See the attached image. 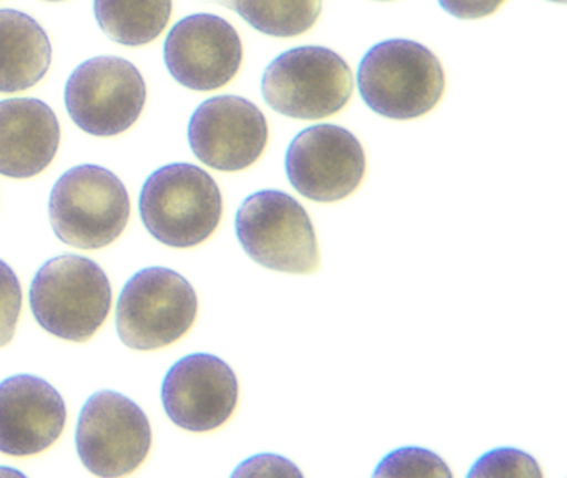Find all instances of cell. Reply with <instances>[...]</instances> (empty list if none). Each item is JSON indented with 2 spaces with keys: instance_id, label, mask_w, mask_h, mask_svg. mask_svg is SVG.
<instances>
[{
  "instance_id": "6da1fadb",
  "label": "cell",
  "mask_w": 567,
  "mask_h": 478,
  "mask_svg": "<svg viewBox=\"0 0 567 478\" xmlns=\"http://www.w3.org/2000/svg\"><path fill=\"white\" fill-rule=\"evenodd\" d=\"M444 70L421 43L391 39L371 46L358 66V90L378 115L413 119L430 113L444 93Z\"/></svg>"
},
{
  "instance_id": "7a4b0ae2",
  "label": "cell",
  "mask_w": 567,
  "mask_h": 478,
  "mask_svg": "<svg viewBox=\"0 0 567 478\" xmlns=\"http://www.w3.org/2000/svg\"><path fill=\"white\" fill-rule=\"evenodd\" d=\"M35 321L52 335L85 342L102 328L112 305V288L104 269L78 254L49 259L29 292Z\"/></svg>"
},
{
  "instance_id": "3957f363",
  "label": "cell",
  "mask_w": 567,
  "mask_h": 478,
  "mask_svg": "<svg viewBox=\"0 0 567 478\" xmlns=\"http://www.w3.org/2000/svg\"><path fill=\"white\" fill-rule=\"evenodd\" d=\"M138 208L145 228L157 241L171 248H194L218 228L224 199L205 169L174 163L148 176Z\"/></svg>"
},
{
  "instance_id": "277c9868",
  "label": "cell",
  "mask_w": 567,
  "mask_h": 478,
  "mask_svg": "<svg viewBox=\"0 0 567 478\" xmlns=\"http://www.w3.org/2000/svg\"><path fill=\"white\" fill-rule=\"evenodd\" d=\"M49 216L55 235L65 245L101 249L124 232L131 218V198L111 169L75 166L55 181Z\"/></svg>"
},
{
  "instance_id": "5b68a950",
  "label": "cell",
  "mask_w": 567,
  "mask_h": 478,
  "mask_svg": "<svg viewBox=\"0 0 567 478\" xmlns=\"http://www.w3.org/2000/svg\"><path fill=\"white\" fill-rule=\"evenodd\" d=\"M235 232L245 252L264 268L291 274L320 268L313 222L287 193L264 189L248 196L238 208Z\"/></svg>"
},
{
  "instance_id": "8992f818",
  "label": "cell",
  "mask_w": 567,
  "mask_h": 478,
  "mask_svg": "<svg viewBox=\"0 0 567 478\" xmlns=\"http://www.w3.org/2000/svg\"><path fill=\"white\" fill-rule=\"evenodd\" d=\"M261 93L270 108L288 118H328L350 102L353 75L333 50L297 46L265 69Z\"/></svg>"
},
{
  "instance_id": "52a82bcc",
  "label": "cell",
  "mask_w": 567,
  "mask_h": 478,
  "mask_svg": "<svg viewBox=\"0 0 567 478\" xmlns=\"http://www.w3.org/2000/svg\"><path fill=\"white\" fill-rule=\"evenodd\" d=\"M197 311V292L184 276L161 266L142 269L118 298V337L135 351L167 347L190 331Z\"/></svg>"
},
{
  "instance_id": "ba28073f",
  "label": "cell",
  "mask_w": 567,
  "mask_h": 478,
  "mask_svg": "<svg viewBox=\"0 0 567 478\" xmlns=\"http://www.w3.org/2000/svg\"><path fill=\"white\" fill-rule=\"evenodd\" d=\"M145 100L144 76L121 56H94L79 65L65 83L69 115L89 135L127 132L141 116Z\"/></svg>"
},
{
  "instance_id": "9c48e42d",
  "label": "cell",
  "mask_w": 567,
  "mask_h": 478,
  "mask_svg": "<svg viewBox=\"0 0 567 478\" xmlns=\"http://www.w3.org/2000/svg\"><path fill=\"white\" fill-rule=\"evenodd\" d=\"M75 445L89 471L99 477H122L137 470L147 458L151 422L131 398L101 391L82 407Z\"/></svg>"
},
{
  "instance_id": "30bf717a",
  "label": "cell",
  "mask_w": 567,
  "mask_h": 478,
  "mask_svg": "<svg viewBox=\"0 0 567 478\" xmlns=\"http://www.w3.org/2000/svg\"><path fill=\"white\" fill-rule=\"evenodd\" d=\"M285 169L301 196L334 202L357 191L367 172V156L350 129L321 123L291 139Z\"/></svg>"
},
{
  "instance_id": "8fae6325",
  "label": "cell",
  "mask_w": 567,
  "mask_h": 478,
  "mask_svg": "<svg viewBox=\"0 0 567 478\" xmlns=\"http://www.w3.org/2000/svg\"><path fill=\"white\" fill-rule=\"evenodd\" d=\"M165 65L181 85L210 92L230 83L244 60L235 27L214 13H194L175 23L165 39Z\"/></svg>"
},
{
  "instance_id": "7c38bea8",
  "label": "cell",
  "mask_w": 567,
  "mask_h": 478,
  "mask_svg": "<svg viewBox=\"0 0 567 478\" xmlns=\"http://www.w3.org/2000/svg\"><path fill=\"white\" fill-rule=\"evenodd\" d=\"M188 143L204 165L241 172L254 165L268 143V123L247 98L220 95L205 100L188 123Z\"/></svg>"
},
{
  "instance_id": "4fadbf2b",
  "label": "cell",
  "mask_w": 567,
  "mask_h": 478,
  "mask_svg": "<svg viewBox=\"0 0 567 478\" xmlns=\"http://www.w3.org/2000/svg\"><path fill=\"white\" fill-rule=\"evenodd\" d=\"M168 418L190 432L221 427L238 404V381L217 355L192 354L172 365L162 384Z\"/></svg>"
},
{
  "instance_id": "5bb4252c",
  "label": "cell",
  "mask_w": 567,
  "mask_h": 478,
  "mask_svg": "<svg viewBox=\"0 0 567 478\" xmlns=\"http://www.w3.org/2000/svg\"><path fill=\"white\" fill-rule=\"evenodd\" d=\"M64 398L44 378L12 375L0 384V451L12 457L41 454L64 432Z\"/></svg>"
},
{
  "instance_id": "9a60e30c",
  "label": "cell",
  "mask_w": 567,
  "mask_h": 478,
  "mask_svg": "<svg viewBox=\"0 0 567 478\" xmlns=\"http://www.w3.org/2000/svg\"><path fill=\"white\" fill-rule=\"evenodd\" d=\"M59 143L61 125L48 103L38 98L0 102V175H39L55 158Z\"/></svg>"
},
{
  "instance_id": "2e32d148",
  "label": "cell",
  "mask_w": 567,
  "mask_h": 478,
  "mask_svg": "<svg viewBox=\"0 0 567 478\" xmlns=\"http://www.w3.org/2000/svg\"><path fill=\"white\" fill-rule=\"evenodd\" d=\"M51 60V40L38 20L19 10H0V93L38 85Z\"/></svg>"
},
{
  "instance_id": "e0dca14e",
  "label": "cell",
  "mask_w": 567,
  "mask_h": 478,
  "mask_svg": "<svg viewBox=\"0 0 567 478\" xmlns=\"http://www.w3.org/2000/svg\"><path fill=\"white\" fill-rule=\"evenodd\" d=\"M99 27L127 46L154 42L172 15V0H94Z\"/></svg>"
},
{
  "instance_id": "ac0fdd59",
  "label": "cell",
  "mask_w": 567,
  "mask_h": 478,
  "mask_svg": "<svg viewBox=\"0 0 567 478\" xmlns=\"http://www.w3.org/2000/svg\"><path fill=\"white\" fill-rule=\"evenodd\" d=\"M235 10L245 22L265 35L298 37L317 23L321 0H214Z\"/></svg>"
},
{
  "instance_id": "d6986e66",
  "label": "cell",
  "mask_w": 567,
  "mask_h": 478,
  "mask_svg": "<svg viewBox=\"0 0 567 478\" xmlns=\"http://www.w3.org/2000/svg\"><path fill=\"white\" fill-rule=\"evenodd\" d=\"M373 477L451 478L450 468L434 451L420 447H403L388 454L378 464Z\"/></svg>"
},
{
  "instance_id": "ffe728a7",
  "label": "cell",
  "mask_w": 567,
  "mask_h": 478,
  "mask_svg": "<svg viewBox=\"0 0 567 478\" xmlns=\"http://www.w3.org/2000/svg\"><path fill=\"white\" fill-rule=\"evenodd\" d=\"M470 478H539V465L526 451L517 448H496L477 458L471 467Z\"/></svg>"
},
{
  "instance_id": "44dd1931",
  "label": "cell",
  "mask_w": 567,
  "mask_h": 478,
  "mask_svg": "<svg viewBox=\"0 0 567 478\" xmlns=\"http://www.w3.org/2000/svg\"><path fill=\"white\" fill-rule=\"evenodd\" d=\"M21 309V282L11 266L0 259V347L14 337Z\"/></svg>"
},
{
  "instance_id": "7402d4cb",
  "label": "cell",
  "mask_w": 567,
  "mask_h": 478,
  "mask_svg": "<svg viewBox=\"0 0 567 478\" xmlns=\"http://www.w3.org/2000/svg\"><path fill=\"white\" fill-rule=\"evenodd\" d=\"M234 477H303L297 465L280 455H255L238 465Z\"/></svg>"
},
{
  "instance_id": "603a6c76",
  "label": "cell",
  "mask_w": 567,
  "mask_h": 478,
  "mask_svg": "<svg viewBox=\"0 0 567 478\" xmlns=\"http://www.w3.org/2000/svg\"><path fill=\"white\" fill-rule=\"evenodd\" d=\"M441 9L456 19H483L496 12L504 0H437Z\"/></svg>"
},
{
  "instance_id": "cb8c5ba5",
  "label": "cell",
  "mask_w": 567,
  "mask_h": 478,
  "mask_svg": "<svg viewBox=\"0 0 567 478\" xmlns=\"http://www.w3.org/2000/svg\"><path fill=\"white\" fill-rule=\"evenodd\" d=\"M0 475L4 477V475H11V477H16V475H19V477H24V474H21V471L12 470V468H0Z\"/></svg>"
},
{
  "instance_id": "d4e9b609",
  "label": "cell",
  "mask_w": 567,
  "mask_h": 478,
  "mask_svg": "<svg viewBox=\"0 0 567 478\" xmlns=\"http://www.w3.org/2000/svg\"><path fill=\"white\" fill-rule=\"evenodd\" d=\"M549 2L566 3V0H549Z\"/></svg>"
},
{
  "instance_id": "484cf974",
  "label": "cell",
  "mask_w": 567,
  "mask_h": 478,
  "mask_svg": "<svg viewBox=\"0 0 567 478\" xmlns=\"http://www.w3.org/2000/svg\"><path fill=\"white\" fill-rule=\"evenodd\" d=\"M49 2H61V0H49Z\"/></svg>"
}]
</instances>
